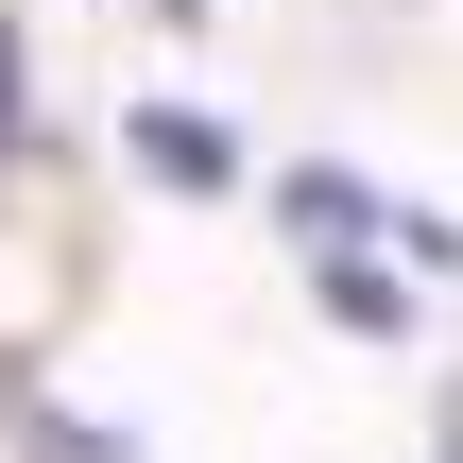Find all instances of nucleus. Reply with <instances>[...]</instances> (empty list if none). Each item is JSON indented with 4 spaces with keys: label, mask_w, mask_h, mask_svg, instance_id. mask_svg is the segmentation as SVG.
Returning a JSON list of instances; mask_svg holds the SVG:
<instances>
[{
    "label": "nucleus",
    "mask_w": 463,
    "mask_h": 463,
    "mask_svg": "<svg viewBox=\"0 0 463 463\" xmlns=\"http://www.w3.org/2000/svg\"><path fill=\"white\" fill-rule=\"evenodd\" d=\"M120 155H137V172H155V189H172V206H223V189H241V172H258V155H241V120H223V103H137V120H120Z\"/></svg>",
    "instance_id": "f257e3e1"
},
{
    "label": "nucleus",
    "mask_w": 463,
    "mask_h": 463,
    "mask_svg": "<svg viewBox=\"0 0 463 463\" xmlns=\"http://www.w3.org/2000/svg\"><path fill=\"white\" fill-rule=\"evenodd\" d=\"M275 206H292V241H309V258H361V241H378V189H361V172H292Z\"/></svg>",
    "instance_id": "f03ea898"
},
{
    "label": "nucleus",
    "mask_w": 463,
    "mask_h": 463,
    "mask_svg": "<svg viewBox=\"0 0 463 463\" xmlns=\"http://www.w3.org/2000/svg\"><path fill=\"white\" fill-rule=\"evenodd\" d=\"M309 292H326V326H395V309H412V292L361 275V258H309Z\"/></svg>",
    "instance_id": "7ed1b4c3"
},
{
    "label": "nucleus",
    "mask_w": 463,
    "mask_h": 463,
    "mask_svg": "<svg viewBox=\"0 0 463 463\" xmlns=\"http://www.w3.org/2000/svg\"><path fill=\"white\" fill-rule=\"evenodd\" d=\"M17 447H34V463H137V447H120V430H69V412H34Z\"/></svg>",
    "instance_id": "20e7f679"
},
{
    "label": "nucleus",
    "mask_w": 463,
    "mask_h": 463,
    "mask_svg": "<svg viewBox=\"0 0 463 463\" xmlns=\"http://www.w3.org/2000/svg\"><path fill=\"white\" fill-rule=\"evenodd\" d=\"M0 155H17V17H0Z\"/></svg>",
    "instance_id": "39448f33"
}]
</instances>
